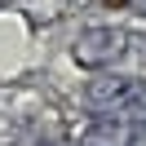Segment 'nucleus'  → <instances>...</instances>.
Returning <instances> with one entry per match:
<instances>
[{
    "mask_svg": "<svg viewBox=\"0 0 146 146\" xmlns=\"http://www.w3.org/2000/svg\"><path fill=\"white\" fill-rule=\"evenodd\" d=\"M124 49H128V31L124 27H89V31L75 36L71 58L80 66H111V62L124 58Z\"/></svg>",
    "mask_w": 146,
    "mask_h": 146,
    "instance_id": "f257e3e1",
    "label": "nucleus"
},
{
    "mask_svg": "<svg viewBox=\"0 0 146 146\" xmlns=\"http://www.w3.org/2000/svg\"><path fill=\"white\" fill-rule=\"evenodd\" d=\"M128 89H133V80H124V75H98L84 89V102H89V111H115Z\"/></svg>",
    "mask_w": 146,
    "mask_h": 146,
    "instance_id": "f03ea898",
    "label": "nucleus"
},
{
    "mask_svg": "<svg viewBox=\"0 0 146 146\" xmlns=\"http://www.w3.org/2000/svg\"><path fill=\"white\" fill-rule=\"evenodd\" d=\"M89 142L93 146H128V142H137V133L128 128V119L119 111H98V119L89 128Z\"/></svg>",
    "mask_w": 146,
    "mask_h": 146,
    "instance_id": "7ed1b4c3",
    "label": "nucleus"
},
{
    "mask_svg": "<svg viewBox=\"0 0 146 146\" xmlns=\"http://www.w3.org/2000/svg\"><path fill=\"white\" fill-rule=\"evenodd\" d=\"M115 111L128 119V128H133L137 137H146V84L142 80H133V89L124 93V102H119Z\"/></svg>",
    "mask_w": 146,
    "mask_h": 146,
    "instance_id": "20e7f679",
    "label": "nucleus"
},
{
    "mask_svg": "<svg viewBox=\"0 0 146 146\" xmlns=\"http://www.w3.org/2000/svg\"><path fill=\"white\" fill-rule=\"evenodd\" d=\"M115 5H133L137 13H146V0H115Z\"/></svg>",
    "mask_w": 146,
    "mask_h": 146,
    "instance_id": "39448f33",
    "label": "nucleus"
}]
</instances>
